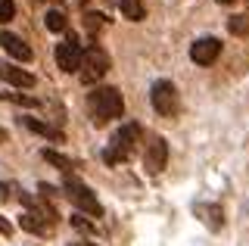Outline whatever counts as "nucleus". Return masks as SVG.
Instances as JSON below:
<instances>
[{"instance_id": "obj_1", "label": "nucleus", "mask_w": 249, "mask_h": 246, "mask_svg": "<svg viewBox=\"0 0 249 246\" xmlns=\"http://www.w3.org/2000/svg\"><path fill=\"white\" fill-rule=\"evenodd\" d=\"M88 112L93 125H109V122L122 119L124 112V100L119 88H97L88 94Z\"/></svg>"}, {"instance_id": "obj_2", "label": "nucleus", "mask_w": 249, "mask_h": 246, "mask_svg": "<svg viewBox=\"0 0 249 246\" xmlns=\"http://www.w3.org/2000/svg\"><path fill=\"white\" fill-rule=\"evenodd\" d=\"M140 134H143V128H140L137 122H128V125H122L119 131L112 134L109 147L103 150V162H106V165H122V162H128V156L134 153Z\"/></svg>"}, {"instance_id": "obj_3", "label": "nucleus", "mask_w": 249, "mask_h": 246, "mask_svg": "<svg viewBox=\"0 0 249 246\" xmlns=\"http://www.w3.org/2000/svg\"><path fill=\"white\" fill-rule=\"evenodd\" d=\"M62 193H66V199L75 206L78 212L93 215V218H100V215H103V206H100L97 196H93V190L84 181H78L75 175H66V178H62Z\"/></svg>"}, {"instance_id": "obj_4", "label": "nucleus", "mask_w": 249, "mask_h": 246, "mask_svg": "<svg viewBox=\"0 0 249 246\" xmlns=\"http://www.w3.org/2000/svg\"><path fill=\"white\" fill-rule=\"evenodd\" d=\"M150 103L153 109L162 115V119H175L178 112H181V94H178V88L171 81H156L153 90H150Z\"/></svg>"}, {"instance_id": "obj_5", "label": "nucleus", "mask_w": 249, "mask_h": 246, "mask_svg": "<svg viewBox=\"0 0 249 246\" xmlns=\"http://www.w3.org/2000/svg\"><path fill=\"white\" fill-rule=\"evenodd\" d=\"M109 72V53L103 47H88L84 50V63H81V84H97Z\"/></svg>"}, {"instance_id": "obj_6", "label": "nucleus", "mask_w": 249, "mask_h": 246, "mask_svg": "<svg viewBox=\"0 0 249 246\" xmlns=\"http://www.w3.org/2000/svg\"><path fill=\"white\" fill-rule=\"evenodd\" d=\"M81 63H84L81 41H78L75 35H66V41L56 44V66H59V72H66V75L81 72Z\"/></svg>"}, {"instance_id": "obj_7", "label": "nucleus", "mask_w": 249, "mask_h": 246, "mask_svg": "<svg viewBox=\"0 0 249 246\" xmlns=\"http://www.w3.org/2000/svg\"><path fill=\"white\" fill-rule=\"evenodd\" d=\"M165 165H168V143H165V137H153L143 153V168L150 175H159Z\"/></svg>"}, {"instance_id": "obj_8", "label": "nucleus", "mask_w": 249, "mask_h": 246, "mask_svg": "<svg viewBox=\"0 0 249 246\" xmlns=\"http://www.w3.org/2000/svg\"><path fill=\"white\" fill-rule=\"evenodd\" d=\"M218 53H221V41H218V37H199V41L190 44V59H193L196 66L215 63Z\"/></svg>"}, {"instance_id": "obj_9", "label": "nucleus", "mask_w": 249, "mask_h": 246, "mask_svg": "<svg viewBox=\"0 0 249 246\" xmlns=\"http://www.w3.org/2000/svg\"><path fill=\"white\" fill-rule=\"evenodd\" d=\"M0 47L10 53L13 59H19V63H28V59H31V47L22 41L19 35H13V32H0Z\"/></svg>"}, {"instance_id": "obj_10", "label": "nucleus", "mask_w": 249, "mask_h": 246, "mask_svg": "<svg viewBox=\"0 0 249 246\" xmlns=\"http://www.w3.org/2000/svg\"><path fill=\"white\" fill-rule=\"evenodd\" d=\"M0 78L6 84H13V88H35V75L13 63H0Z\"/></svg>"}, {"instance_id": "obj_11", "label": "nucleus", "mask_w": 249, "mask_h": 246, "mask_svg": "<svg viewBox=\"0 0 249 246\" xmlns=\"http://www.w3.org/2000/svg\"><path fill=\"white\" fill-rule=\"evenodd\" d=\"M193 212H196L212 230H221V225H224V212H221V206H218V203H212V206H202V203H199V206H193Z\"/></svg>"}, {"instance_id": "obj_12", "label": "nucleus", "mask_w": 249, "mask_h": 246, "mask_svg": "<svg viewBox=\"0 0 249 246\" xmlns=\"http://www.w3.org/2000/svg\"><path fill=\"white\" fill-rule=\"evenodd\" d=\"M22 122V128H28V131H35V134H44V137H50V141H56V137H62L56 128H50V125H44V122H37L35 115H25V119H19Z\"/></svg>"}, {"instance_id": "obj_13", "label": "nucleus", "mask_w": 249, "mask_h": 246, "mask_svg": "<svg viewBox=\"0 0 249 246\" xmlns=\"http://www.w3.org/2000/svg\"><path fill=\"white\" fill-rule=\"evenodd\" d=\"M41 156H44V159H47V162H50V165H56V168H62V172H66V175H72L75 168H78V162H75V159L62 156V153H56V150H44Z\"/></svg>"}, {"instance_id": "obj_14", "label": "nucleus", "mask_w": 249, "mask_h": 246, "mask_svg": "<svg viewBox=\"0 0 249 246\" xmlns=\"http://www.w3.org/2000/svg\"><path fill=\"white\" fill-rule=\"evenodd\" d=\"M22 230H28V234H47V225L41 221V215H37V206H35V212H25L22 215Z\"/></svg>"}, {"instance_id": "obj_15", "label": "nucleus", "mask_w": 249, "mask_h": 246, "mask_svg": "<svg viewBox=\"0 0 249 246\" xmlns=\"http://www.w3.org/2000/svg\"><path fill=\"white\" fill-rule=\"evenodd\" d=\"M119 6H122V16L131 19V22H140V19L146 16V6L140 3V0H122Z\"/></svg>"}, {"instance_id": "obj_16", "label": "nucleus", "mask_w": 249, "mask_h": 246, "mask_svg": "<svg viewBox=\"0 0 249 246\" xmlns=\"http://www.w3.org/2000/svg\"><path fill=\"white\" fill-rule=\"evenodd\" d=\"M228 32H231V35H237V37L249 35V13H240V16H231V19H228Z\"/></svg>"}, {"instance_id": "obj_17", "label": "nucleus", "mask_w": 249, "mask_h": 246, "mask_svg": "<svg viewBox=\"0 0 249 246\" xmlns=\"http://www.w3.org/2000/svg\"><path fill=\"white\" fill-rule=\"evenodd\" d=\"M103 25H106L103 13H84V32H88V35H100Z\"/></svg>"}, {"instance_id": "obj_18", "label": "nucleus", "mask_w": 249, "mask_h": 246, "mask_svg": "<svg viewBox=\"0 0 249 246\" xmlns=\"http://www.w3.org/2000/svg\"><path fill=\"white\" fill-rule=\"evenodd\" d=\"M66 25H69V22H66V13H62V10H50V13H47V28H50L53 35L66 32Z\"/></svg>"}, {"instance_id": "obj_19", "label": "nucleus", "mask_w": 249, "mask_h": 246, "mask_svg": "<svg viewBox=\"0 0 249 246\" xmlns=\"http://www.w3.org/2000/svg\"><path fill=\"white\" fill-rule=\"evenodd\" d=\"M16 16V3L13 0H0V22H10Z\"/></svg>"}, {"instance_id": "obj_20", "label": "nucleus", "mask_w": 249, "mask_h": 246, "mask_svg": "<svg viewBox=\"0 0 249 246\" xmlns=\"http://www.w3.org/2000/svg\"><path fill=\"white\" fill-rule=\"evenodd\" d=\"M3 100L19 103V106H37V100H35V97H25V94H3Z\"/></svg>"}, {"instance_id": "obj_21", "label": "nucleus", "mask_w": 249, "mask_h": 246, "mask_svg": "<svg viewBox=\"0 0 249 246\" xmlns=\"http://www.w3.org/2000/svg\"><path fill=\"white\" fill-rule=\"evenodd\" d=\"M16 193H22L16 184H6V181H0V199H10V196H16Z\"/></svg>"}, {"instance_id": "obj_22", "label": "nucleus", "mask_w": 249, "mask_h": 246, "mask_svg": "<svg viewBox=\"0 0 249 246\" xmlns=\"http://www.w3.org/2000/svg\"><path fill=\"white\" fill-rule=\"evenodd\" d=\"M0 234H3V237H13V225H10V218H3V215H0Z\"/></svg>"}, {"instance_id": "obj_23", "label": "nucleus", "mask_w": 249, "mask_h": 246, "mask_svg": "<svg viewBox=\"0 0 249 246\" xmlns=\"http://www.w3.org/2000/svg\"><path fill=\"white\" fill-rule=\"evenodd\" d=\"M72 225H75L78 230H88V234H90V230H93V228L88 225V221H84V218H81V215H75V218H72Z\"/></svg>"}, {"instance_id": "obj_24", "label": "nucleus", "mask_w": 249, "mask_h": 246, "mask_svg": "<svg viewBox=\"0 0 249 246\" xmlns=\"http://www.w3.org/2000/svg\"><path fill=\"white\" fill-rule=\"evenodd\" d=\"M0 143H6V131H3V128H0Z\"/></svg>"}, {"instance_id": "obj_25", "label": "nucleus", "mask_w": 249, "mask_h": 246, "mask_svg": "<svg viewBox=\"0 0 249 246\" xmlns=\"http://www.w3.org/2000/svg\"><path fill=\"white\" fill-rule=\"evenodd\" d=\"M69 246H93V243H69Z\"/></svg>"}, {"instance_id": "obj_26", "label": "nucleus", "mask_w": 249, "mask_h": 246, "mask_svg": "<svg viewBox=\"0 0 249 246\" xmlns=\"http://www.w3.org/2000/svg\"><path fill=\"white\" fill-rule=\"evenodd\" d=\"M218 3H233V0H218Z\"/></svg>"}, {"instance_id": "obj_27", "label": "nucleus", "mask_w": 249, "mask_h": 246, "mask_svg": "<svg viewBox=\"0 0 249 246\" xmlns=\"http://www.w3.org/2000/svg\"><path fill=\"white\" fill-rule=\"evenodd\" d=\"M78 3H81V6H84V3H88V0H78Z\"/></svg>"}]
</instances>
